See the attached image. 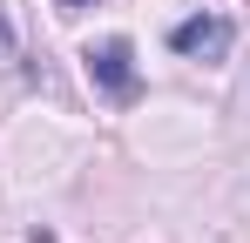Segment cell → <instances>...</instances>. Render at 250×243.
<instances>
[{
    "label": "cell",
    "instance_id": "6da1fadb",
    "mask_svg": "<svg viewBox=\"0 0 250 243\" xmlns=\"http://www.w3.org/2000/svg\"><path fill=\"white\" fill-rule=\"evenodd\" d=\"M82 68H88V81H95L108 101H135V88H142V75H135V47H128L122 34L95 40V47L82 54Z\"/></svg>",
    "mask_w": 250,
    "mask_h": 243
},
{
    "label": "cell",
    "instance_id": "7a4b0ae2",
    "mask_svg": "<svg viewBox=\"0 0 250 243\" xmlns=\"http://www.w3.org/2000/svg\"><path fill=\"white\" fill-rule=\"evenodd\" d=\"M169 47H176L183 61H223V54L237 47V27H230L223 14H189V20L169 27Z\"/></svg>",
    "mask_w": 250,
    "mask_h": 243
},
{
    "label": "cell",
    "instance_id": "3957f363",
    "mask_svg": "<svg viewBox=\"0 0 250 243\" xmlns=\"http://www.w3.org/2000/svg\"><path fill=\"white\" fill-rule=\"evenodd\" d=\"M54 7H61V14H82V7H95V0H54Z\"/></svg>",
    "mask_w": 250,
    "mask_h": 243
},
{
    "label": "cell",
    "instance_id": "277c9868",
    "mask_svg": "<svg viewBox=\"0 0 250 243\" xmlns=\"http://www.w3.org/2000/svg\"><path fill=\"white\" fill-rule=\"evenodd\" d=\"M0 47H14V20L7 14H0Z\"/></svg>",
    "mask_w": 250,
    "mask_h": 243
}]
</instances>
